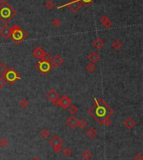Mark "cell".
I'll list each match as a JSON object with an SVG mask.
<instances>
[{
    "label": "cell",
    "mask_w": 143,
    "mask_h": 160,
    "mask_svg": "<svg viewBox=\"0 0 143 160\" xmlns=\"http://www.w3.org/2000/svg\"><path fill=\"white\" fill-rule=\"evenodd\" d=\"M94 105L87 110V113L90 115L99 124L102 125L105 118L111 117L114 114V110L110 107L102 98L96 99L94 98Z\"/></svg>",
    "instance_id": "obj_1"
},
{
    "label": "cell",
    "mask_w": 143,
    "mask_h": 160,
    "mask_svg": "<svg viewBox=\"0 0 143 160\" xmlns=\"http://www.w3.org/2000/svg\"><path fill=\"white\" fill-rule=\"evenodd\" d=\"M16 14H17V11L6 1L3 2L2 4H0V20L4 24H8V23Z\"/></svg>",
    "instance_id": "obj_2"
},
{
    "label": "cell",
    "mask_w": 143,
    "mask_h": 160,
    "mask_svg": "<svg viewBox=\"0 0 143 160\" xmlns=\"http://www.w3.org/2000/svg\"><path fill=\"white\" fill-rule=\"evenodd\" d=\"M10 30H11L10 38L16 45H20L27 38V33L21 27H19V25H13L10 28Z\"/></svg>",
    "instance_id": "obj_3"
},
{
    "label": "cell",
    "mask_w": 143,
    "mask_h": 160,
    "mask_svg": "<svg viewBox=\"0 0 143 160\" xmlns=\"http://www.w3.org/2000/svg\"><path fill=\"white\" fill-rule=\"evenodd\" d=\"M3 78L5 79L7 84L13 85L17 80H19L21 79V76H20V74L14 68L9 67V68H8V70L6 71L5 75L3 76Z\"/></svg>",
    "instance_id": "obj_4"
},
{
    "label": "cell",
    "mask_w": 143,
    "mask_h": 160,
    "mask_svg": "<svg viewBox=\"0 0 143 160\" xmlns=\"http://www.w3.org/2000/svg\"><path fill=\"white\" fill-rule=\"evenodd\" d=\"M36 68L38 69L40 73H42L45 76H46L49 72H51V70L53 69L50 61L45 60V59L38 60L36 65Z\"/></svg>",
    "instance_id": "obj_5"
},
{
    "label": "cell",
    "mask_w": 143,
    "mask_h": 160,
    "mask_svg": "<svg viewBox=\"0 0 143 160\" xmlns=\"http://www.w3.org/2000/svg\"><path fill=\"white\" fill-rule=\"evenodd\" d=\"M63 143H64V141L60 138L59 136L55 135L54 136L49 142V144L52 146L53 148V150L55 153H59V152H61L62 149H63Z\"/></svg>",
    "instance_id": "obj_6"
},
{
    "label": "cell",
    "mask_w": 143,
    "mask_h": 160,
    "mask_svg": "<svg viewBox=\"0 0 143 160\" xmlns=\"http://www.w3.org/2000/svg\"><path fill=\"white\" fill-rule=\"evenodd\" d=\"M66 6L68 7L69 9L71 10V12H72L73 14H76V13H77L79 10L80 9V8L82 7V3H80V0H72L71 2L68 3L66 4H65V5H62V6L58 7V9H61V8L66 7Z\"/></svg>",
    "instance_id": "obj_7"
},
{
    "label": "cell",
    "mask_w": 143,
    "mask_h": 160,
    "mask_svg": "<svg viewBox=\"0 0 143 160\" xmlns=\"http://www.w3.org/2000/svg\"><path fill=\"white\" fill-rule=\"evenodd\" d=\"M71 102H72L71 99L66 95H64L58 100L57 107H60L62 109L65 110L71 105Z\"/></svg>",
    "instance_id": "obj_8"
},
{
    "label": "cell",
    "mask_w": 143,
    "mask_h": 160,
    "mask_svg": "<svg viewBox=\"0 0 143 160\" xmlns=\"http://www.w3.org/2000/svg\"><path fill=\"white\" fill-rule=\"evenodd\" d=\"M59 94L55 89H51L49 91H48V93L46 94V97H47L48 100L55 107H57V101L59 100Z\"/></svg>",
    "instance_id": "obj_9"
},
{
    "label": "cell",
    "mask_w": 143,
    "mask_h": 160,
    "mask_svg": "<svg viewBox=\"0 0 143 160\" xmlns=\"http://www.w3.org/2000/svg\"><path fill=\"white\" fill-rule=\"evenodd\" d=\"M50 63L52 65V67H59L61 66L63 64H64V59L60 56V55H55V56H52L51 60H50Z\"/></svg>",
    "instance_id": "obj_10"
},
{
    "label": "cell",
    "mask_w": 143,
    "mask_h": 160,
    "mask_svg": "<svg viewBox=\"0 0 143 160\" xmlns=\"http://www.w3.org/2000/svg\"><path fill=\"white\" fill-rule=\"evenodd\" d=\"M11 34V30L8 24H4L1 29H0V36L3 38L4 40H9Z\"/></svg>",
    "instance_id": "obj_11"
},
{
    "label": "cell",
    "mask_w": 143,
    "mask_h": 160,
    "mask_svg": "<svg viewBox=\"0 0 143 160\" xmlns=\"http://www.w3.org/2000/svg\"><path fill=\"white\" fill-rule=\"evenodd\" d=\"M47 52H45V50H43L40 46H38L37 48H35L34 50H33V55L37 58V59H39V60H42L45 57Z\"/></svg>",
    "instance_id": "obj_12"
},
{
    "label": "cell",
    "mask_w": 143,
    "mask_h": 160,
    "mask_svg": "<svg viewBox=\"0 0 143 160\" xmlns=\"http://www.w3.org/2000/svg\"><path fill=\"white\" fill-rule=\"evenodd\" d=\"M78 121L79 120L75 116H72L65 121V125L68 128H69L70 129H75L78 125Z\"/></svg>",
    "instance_id": "obj_13"
},
{
    "label": "cell",
    "mask_w": 143,
    "mask_h": 160,
    "mask_svg": "<svg viewBox=\"0 0 143 160\" xmlns=\"http://www.w3.org/2000/svg\"><path fill=\"white\" fill-rule=\"evenodd\" d=\"M100 59H101V56L96 51H92L88 55V60L90 61V63L96 64V63H98L100 61Z\"/></svg>",
    "instance_id": "obj_14"
},
{
    "label": "cell",
    "mask_w": 143,
    "mask_h": 160,
    "mask_svg": "<svg viewBox=\"0 0 143 160\" xmlns=\"http://www.w3.org/2000/svg\"><path fill=\"white\" fill-rule=\"evenodd\" d=\"M93 46L97 50H101L104 46H105V40L100 37L96 38L94 41H93Z\"/></svg>",
    "instance_id": "obj_15"
},
{
    "label": "cell",
    "mask_w": 143,
    "mask_h": 160,
    "mask_svg": "<svg viewBox=\"0 0 143 160\" xmlns=\"http://www.w3.org/2000/svg\"><path fill=\"white\" fill-rule=\"evenodd\" d=\"M136 122L132 117H127L124 121V126L127 129H132L136 127Z\"/></svg>",
    "instance_id": "obj_16"
},
{
    "label": "cell",
    "mask_w": 143,
    "mask_h": 160,
    "mask_svg": "<svg viewBox=\"0 0 143 160\" xmlns=\"http://www.w3.org/2000/svg\"><path fill=\"white\" fill-rule=\"evenodd\" d=\"M101 24L105 26V28H106V29H110V28L112 26V22H111V20H110L107 16H105V15L101 16Z\"/></svg>",
    "instance_id": "obj_17"
},
{
    "label": "cell",
    "mask_w": 143,
    "mask_h": 160,
    "mask_svg": "<svg viewBox=\"0 0 143 160\" xmlns=\"http://www.w3.org/2000/svg\"><path fill=\"white\" fill-rule=\"evenodd\" d=\"M86 136L89 138H90V139H94L96 137H97V135H98V132L95 130L94 128H90L88 130L86 131Z\"/></svg>",
    "instance_id": "obj_18"
},
{
    "label": "cell",
    "mask_w": 143,
    "mask_h": 160,
    "mask_svg": "<svg viewBox=\"0 0 143 160\" xmlns=\"http://www.w3.org/2000/svg\"><path fill=\"white\" fill-rule=\"evenodd\" d=\"M122 46V43L119 40H115L112 43H111V47L114 49L115 50H120Z\"/></svg>",
    "instance_id": "obj_19"
},
{
    "label": "cell",
    "mask_w": 143,
    "mask_h": 160,
    "mask_svg": "<svg viewBox=\"0 0 143 160\" xmlns=\"http://www.w3.org/2000/svg\"><path fill=\"white\" fill-rule=\"evenodd\" d=\"M8 66L4 62H0V76L3 77V76L5 75L6 71L8 70Z\"/></svg>",
    "instance_id": "obj_20"
},
{
    "label": "cell",
    "mask_w": 143,
    "mask_h": 160,
    "mask_svg": "<svg viewBox=\"0 0 143 160\" xmlns=\"http://www.w3.org/2000/svg\"><path fill=\"white\" fill-rule=\"evenodd\" d=\"M81 157L85 160H90L92 158V153L90 150H85L81 153Z\"/></svg>",
    "instance_id": "obj_21"
},
{
    "label": "cell",
    "mask_w": 143,
    "mask_h": 160,
    "mask_svg": "<svg viewBox=\"0 0 143 160\" xmlns=\"http://www.w3.org/2000/svg\"><path fill=\"white\" fill-rule=\"evenodd\" d=\"M86 70L89 73H93L96 70V66H95V64H93V63H89V64L86 65Z\"/></svg>",
    "instance_id": "obj_22"
},
{
    "label": "cell",
    "mask_w": 143,
    "mask_h": 160,
    "mask_svg": "<svg viewBox=\"0 0 143 160\" xmlns=\"http://www.w3.org/2000/svg\"><path fill=\"white\" fill-rule=\"evenodd\" d=\"M19 105L21 108H27L28 106L29 105V102L26 98H23V99H21V100L19 101Z\"/></svg>",
    "instance_id": "obj_23"
},
{
    "label": "cell",
    "mask_w": 143,
    "mask_h": 160,
    "mask_svg": "<svg viewBox=\"0 0 143 160\" xmlns=\"http://www.w3.org/2000/svg\"><path fill=\"white\" fill-rule=\"evenodd\" d=\"M87 125H88L87 122H86V120H84V119H81V120L78 121V125H77V127H79L80 129H85L86 127H87Z\"/></svg>",
    "instance_id": "obj_24"
},
{
    "label": "cell",
    "mask_w": 143,
    "mask_h": 160,
    "mask_svg": "<svg viewBox=\"0 0 143 160\" xmlns=\"http://www.w3.org/2000/svg\"><path fill=\"white\" fill-rule=\"evenodd\" d=\"M68 108H69V113L72 114V116H75V114H76L78 112V107L76 105H70Z\"/></svg>",
    "instance_id": "obj_25"
},
{
    "label": "cell",
    "mask_w": 143,
    "mask_h": 160,
    "mask_svg": "<svg viewBox=\"0 0 143 160\" xmlns=\"http://www.w3.org/2000/svg\"><path fill=\"white\" fill-rule=\"evenodd\" d=\"M40 136L43 138H45V139H46L48 138L49 136H50V132L47 129H44V130H42L40 132Z\"/></svg>",
    "instance_id": "obj_26"
},
{
    "label": "cell",
    "mask_w": 143,
    "mask_h": 160,
    "mask_svg": "<svg viewBox=\"0 0 143 160\" xmlns=\"http://www.w3.org/2000/svg\"><path fill=\"white\" fill-rule=\"evenodd\" d=\"M8 145H9V141L7 138H1L0 139V148L5 149L8 147Z\"/></svg>",
    "instance_id": "obj_27"
},
{
    "label": "cell",
    "mask_w": 143,
    "mask_h": 160,
    "mask_svg": "<svg viewBox=\"0 0 143 160\" xmlns=\"http://www.w3.org/2000/svg\"><path fill=\"white\" fill-rule=\"evenodd\" d=\"M45 7L46 9L51 10L54 7H55V4H54L53 1H51V0H48L47 2L45 3Z\"/></svg>",
    "instance_id": "obj_28"
},
{
    "label": "cell",
    "mask_w": 143,
    "mask_h": 160,
    "mask_svg": "<svg viewBox=\"0 0 143 160\" xmlns=\"http://www.w3.org/2000/svg\"><path fill=\"white\" fill-rule=\"evenodd\" d=\"M63 154H64L65 157L69 158V157H70L72 155V151H71V149H69V148H65L64 150H63Z\"/></svg>",
    "instance_id": "obj_29"
},
{
    "label": "cell",
    "mask_w": 143,
    "mask_h": 160,
    "mask_svg": "<svg viewBox=\"0 0 143 160\" xmlns=\"http://www.w3.org/2000/svg\"><path fill=\"white\" fill-rule=\"evenodd\" d=\"M52 25L55 28H58V27H59L61 25V21L59 19H54L52 20Z\"/></svg>",
    "instance_id": "obj_30"
},
{
    "label": "cell",
    "mask_w": 143,
    "mask_h": 160,
    "mask_svg": "<svg viewBox=\"0 0 143 160\" xmlns=\"http://www.w3.org/2000/svg\"><path fill=\"white\" fill-rule=\"evenodd\" d=\"M111 124V117H108L104 119L103 122H102V125H104L105 127H109L110 125Z\"/></svg>",
    "instance_id": "obj_31"
},
{
    "label": "cell",
    "mask_w": 143,
    "mask_h": 160,
    "mask_svg": "<svg viewBox=\"0 0 143 160\" xmlns=\"http://www.w3.org/2000/svg\"><path fill=\"white\" fill-rule=\"evenodd\" d=\"M80 3H82V5H85L86 7H88L90 4H91L95 0H80Z\"/></svg>",
    "instance_id": "obj_32"
},
{
    "label": "cell",
    "mask_w": 143,
    "mask_h": 160,
    "mask_svg": "<svg viewBox=\"0 0 143 160\" xmlns=\"http://www.w3.org/2000/svg\"><path fill=\"white\" fill-rule=\"evenodd\" d=\"M6 84H7V82H6L5 79H4L3 76H1V77H0V90L3 89V88L6 86Z\"/></svg>",
    "instance_id": "obj_33"
},
{
    "label": "cell",
    "mask_w": 143,
    "mask_h": 160,
    "mask_svg": "<svg viewBox=\"0 0 143 160\" xmlns=\"http://www.w3.org/2000/svg\"><path fill=\"white\" fill-rule=\"evenodd\" d=\"M134 160H143L142 154L141 153H136L134 157Z\"/></svg>",
    "instance_id": "obj_34"
},
{
    "label": "cell",
    "mask_w": 143,
    "mask_h": 160,
    "mask_svg": "<svg viewBox=\"0 0 143 160\" xmlns=\"http://www.w3.org/2000/svg\"><path fill=\"white\" fill-rule=\"evenodd\" d=\"M32 160H42L40 158H38V157H35V158H34Z\"/></svg>",
    "instance_id": "obj_35"
},
{
    "label": "cell",
    "mask_w": 143,
    "mask_h": 160,
    "mask_svg": "<svg viewBox=\"0 0 143 160\" xmlns=\"http://www.w3.org/2000/svg\"><path fill=\"white\" fill-rule=\"evenodd\" d=\"M3 2H5V0H0V4H2Z\"/></svg>",
    "instance_id": "obj_36"
}]
</instances>
